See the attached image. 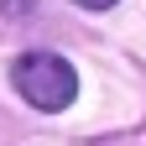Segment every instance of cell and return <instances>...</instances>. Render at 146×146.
I'll return each mask as SVG.
<instances>
[{
    "mask_svg": "<svg viewBox=\"0 0 146 146\" xmlns=\"http://www.w3.org/2000/svg\"><path fill=\"white\" fill-rule=\"evenodd\" d=\"M31 5V0H5V11H26Z\"/></svg>",
    "mask_w": 146,
    "mask_h": 146,
    "instance_id": "cell-3",
    "label": "cell"
},
{
    "mask_svg": "<svg viewBox=\"0 0 146 146\" xmlns=\"http://www.w3.org/2000/svg\"><path fill=\"white\" fill-rule=\"evenodd\" d=\"M84 11H104V5H115V0H78Z\"/></svg>",
    "mask_w": 146,
    "mask_h": 146,
    "instance_id": "cell-2",
    "label": "cell"
},
{
    "mask_svg": "<svg viewBox=\"0 0 146 146\" xmlns=\"http://www.w3.org/2000/svg\"><path fill=\"white\" fill-rule=\"evenodd\" d=\"M11 84L21 89V99L31 110H47V115L68 110L73 94H78V73H73V63L58 58V52H21L16 68H11Z\"/></svg>",
    "mask_w": 146,
    "mask_h": 146,
    "instance_id": "cell-1",
    "label": "cell"
}]
</instances>
